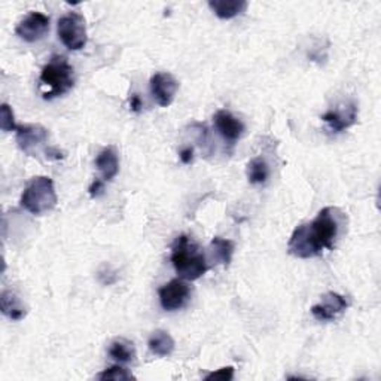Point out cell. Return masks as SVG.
<instances>
[{
    "mask_svg": "<svg viewBox=\"0 0 381 381\" xmlns=\"http://www.w3.org/2000/svg\"><path fill=\"white\" fill-rule=\"evenodd\" d=\"M338 231V208L325 207L310 224H302L293 229L288 243V252L301 260L321 256L323 250L334 249Z\"/></svg>",
    "mask_w": 381,
    "mask_h": 381,
    "instance_id": "1",
    "label": "cell"
},
{
    "mask_svg": "<svg viewBox=\"0 0 381 381\" xmlns=\"http://www.w3.org/2000/svg\"><path fill=\"white\" fill-rule=\"evenodd\" d=\"M171 264H173L178 276L188 281L199 280L208 272L206 255L200 252L199 246L188 236H180L176 239L173 248H171Z\"/></svg>",
    "mask_w": 381,
    "mask_h": 381,
    "instance_id": "2",
    "label": "cell"
},
{
    "mask_svg": "<svg viewBox=\"0 0 381 381\" xmlns=\"http://www.w3.org/2000/svg\"><path fill=\"white\" fill-rule=\"evenodd\" d=\"M39 90L45 100L67 94L75 87V70L66 57L55 55L44 66L39 76Z\"/></svg>",
    "mask_w": 381,
    "mask_h": 381,
    "instance_id": "3",
    "label": "cell"
},
{
    "mask_svg": "<svg viewBox=\"0 0 381 381\" xmlns=\"http://www.w3.org/2000/svg\"><path fill=\"white\" fill-rule=\"evenodd\" d=\"M57 201L58 199L53 179L48 176H36L24 188L20 203L32 215L41 216L51 212L57 206Z\"/></svg>",
    "mask_w": 381,
    "mask_h": 381,
    "instance_id": "4",
    "label": "cell"
},
{
    "mask_svg": "<svg viewBox=\"0 0 381 381\" xmlns=\"http://www.w3.org/2000/svg\"><path fill=\"white\" fill-rule=\"evenodd\" d=\"M58 38L70 51H79L87 45V21L78 12H69L58 20Z\"/></svg>",
    "mask_w": 381,
    "mask_h": 381,
    "instance_id": "5",
    "label": "cell"
},
{
    "mask_svg": "<svg viewBox=\"0 0 381 381\" xmlns=\"http://www.w3.org/2000/svg\"><path fill=\"white\" fill-rule=\"evenodd\" d=\"M159 302L166 312H176L183 309L189 301L191 288L183 279H173L158 290Z\"/></svg>",
    "mask_w": 381,
    "mask_h": 381,
    "instance_id": "6",
    "label": "cell"
},
{
    "mask_svg": "<svg viewBox=\"0 0 381 381\" xmlns=\"http://www.w3.org/2000/svg\"><path fill=\"white\" fill-rule=\"evenodd\" d=\"M151 94L158 106L168 107L179 91V81L168 72H159L151 78Z\"/></svg>",
    "mask_w": 381,
    "mask_h": 381,
    "instance_id": "7",
    "label": "cell"
},
{
    "mask_svg": "<svg viewBox=\"0 0 381 381\" xmlns=\"http://www.w3.org/2000/svg\"><path fill=\"white\" fill-rule=\"evenodd\" d=\"M49 32V18L42 12H30L22 18L15 29V33L20 39L29 44L38 42L44 39V36Z\"/></svg>",
    "mask_w": 381,
    "mask_h": 381,
    "instance_id": "8",
    "label": "cell"
},
{
    "mask_svg": "<svg viewBox=\"0 0 381 381\" xmlns=\"http://www.w3.org/2000/svg\"><path fill=\"white\" fill-rule=\"evenodd\" d=\"M349 302L337 292H328L322 297V301L312 307V314L319 322H330L347 310Z\"/></svg>",
    "mask_w": 381,
    "mask_h": 381,
    "instance_id": "9",
    "label": "cell"
},
{
    "mask_svg": "<svg viewBox=\"0 0 381 381\" xmlns=\"http://www.w3.org/2000/svg\"><path fill=\"white\" fill-rule=\"evenodd\" d=\"M325 124L334 133H341L350 128L358 119V106L354 103L340 105L335 109L328 110L321 118Z\"/></svg>",
    "mask_w": 381,
    "mask_h": 381,
    "instance_id": "10",
    "label": "cell"
},
{
    "mask_svg": "<svg viewBox=\"0 0 381 381\" xmlns=\"http://www.w3.org/2000/svg\"><path fill=\"white\" fill-rule=\"evenodd\" d=\"M15 133L20 149L27 155H33L48 140V130L42 126H18Z\"/></svg>",
    "mask_w": 381,
    "mask_h": 381,
    "instance_id": "11",
    "label": "cell"
},
{
    "mask_svg": "<svg viewBox=\"0 0 381 381\" xmlns=\"http://www.w3.org/2000/svg\"><path fill=\"white\" fill-rule=\"evenodd\" d=\"M215 127L218 133L222 136L227 142H237L244 133V124L243 122L232 115L225 109H220L213 116Z\"/></svg>",
    "mask_w": 381,
    "mask_h": 381,
    "instance_id": "12",
    "label": "cell"
},
{
    "mask_svg": "<svg viewBox=\"0 0 381 381\" xmlns=\"http://www.w3.org/2000/svg\"><path fill=\"white\" fill-rule=\"evenodd\" d=\"M95 167L100 171L103 180L110 182L116 178L119 173V158L115 151V147L107 146L97 155L95 158Z\"/></svg>",
    "mask_w": 381,
    "mask_h": 381,
    "instance_id": "13",
    "label": "cell"
},
{
    "mask_svg": "<svg viewBox=\"0 0 381 381\" xmlns=\"http://www.w3.org/2000/svg\"><path fill=\"white\" fill-rule=\"evenodd\" d=\"M0 310L8 319L15 322L22 321L27 316V307L22 304L18 295L12 290H4L2 295H0Z\"/></svg>",
    "mask_w": 381,
    "mask_h": 381,
    "instance_id": "14",
    "label": "cell"
},
{
    "mask_svg": "<svg viewBox=\"0 0 381 381\" xmlns=\"http://www.w3.org/2000/svg\"><path fill=\"white\" fill-rule=\"evenodd\" d=\"M215 15L220 20H232L248 9V2L246 0H210L208 2Z\"/></svg>",
    "mask_w": 381,
    "mask_h": 381,
    "instance_id": "15",
    "label": "cell"
},
{
    "mask_svg": "<svg viewBox=\"0 0 381 381\" xmlns=\"http://www.w3.org/2000/svg\"><path fill=\"white\" fill-rule=\"evenodd\" d=\"M109 356L119 363H130L136 359V347L127 338H115L109 346Z\"/></svg>",
    "mask_w": 381,
    "mask_h": 381,
    "instance_id": "16",
    "label": "cell"
},
{
    "mask_svg": "<svg viewBox=\"0 0 381 381\" xmlns=\"http://www.w3.org/2000/svg\"><path fill=\"white\" fill-rule=\"evenodd\" d=\"M147 346H149V350L155 356H159V358H166V356L173 353L175 340L167 333V330L158 329L151 335L149 341H147Z\"/></svg>",
    "mask_w": 381,
    "mask_h": 381,
    "instance_id": "17",
    "label": "cell"
},
{
    "mask_svg": "<svg viewBox=\"0 0 381 381\" xmlns=\"http://www.w3.org/2000/svg\"><path fill=\"white\" fill-rule=\"evenodd\" d=\"M234 249H236L234 243L222 237H215L210 243V252L213 255V260H216L225 267L229 265V262L232 261Z\"/></svg>",
    "mask_w": 381,
    "mask_h": 381,
    "instance_id": "18",
    "label": "cell"
},
{
    "mask_svg": "<svg viewBox=\"0 0 381 381\" xmlns=\"http://www.w3.org/2000/svg\"><path fill=\"white\" fill-rule=\"evenodd\" d=\"M268 176H269V168L264 158L261 156L253 158L248 164V179L252 185H261V183H265Z\"/></svg>",
    "mask_w": 381,
    "mask_h": 381,
    "instance_id": "19",
    "label": "cell"
},
{
    "mask_svg": "<svg viewBox=\"0 0 381 381\" xmlns=\"http://www.w3.org/2000/svg\"><path fill=\"white\" fill-rule=\"evenodd\" d=\"M97 380L102 381H107V380H114V381H126V380H136L127 368H122L119 365L110 366L107 370H105L103 373H100L97 375Z\"/></svg>",
    "mask_w": 381,
    "mask_h": 381,
    "instance_id": "20",
    "label": "cell"
},
{
    "mask_svg": "<svg viewBox=\"0 0 381 381\" xmlns=\"http://www.w3.org/2000/svg\"><path fill=\"white\" fill-rule=\"evenodd\" d=\"M0 127L5 133L9 131H17L18 126L15 124V116H14V110L8 105L4 103L2 107H0Z\"/></svg>",
    "mask_w": 381,
    "mask_h": 381,
    "instance_id": "21",
    "label": "cell"
},
{
    "mask_svg": "<svg viewBox=\"0 0 381 381\" xmlns=\"http://www.w3.org/2000/svg\"><path fill=\"white\" fill-rule=\"evenodd\" d=\"M232 378H234V368L232 366H225V368H220V370L218 371H213V373H208L204 380L210 381V380H220V381H231Z\"/></svg>",
    "mask_w": 381,
    "mask_h": 381,
    "instance_id": "22",
    "label": "cell"
},
{
    "mask_svg": "<svg viewBox=\"0 0 381 381\" xmlns=\"http://www.w3.org/2000/svg\"><path fill=\"white\" fill-rule=\"evenodd\" d=\"M103 191H105V182L100 179H95L88 189L91 199H97V196H100L103 194Z\"/></svg>",
    "mask_w": 381,
    "mask_h": 381,
    "instance_id": "23",
    "label": "cell"
},
{
    "mask_svg": "<svg viewBox=\"0 0 381 381\" xmlns=\"http://www.w3.org/2000/svg\"><path fill=\"white\" fill-rule=\"evenodd\" d=\"M179 158H180V161L183 164H191L192 159H194V149H192V147H183V149L180 151V154H179Z\"/></svg>",
    "mask_w": 381,
    "mask_h": 381,
    "instance_id": "24",
    "label": "cell"
},
{
    "mask_svg": "<svg viewBox=\"0 0 381 381\" xmlns=\"http://www.w3.org/2000/svg\"><path fill=\"white\" fill-rule=\"evenodd\" d=\"M142 106H143V103L140 100V97L138 94H133L130 98V109L133 110V112H140Z\"/></svg>",
    "mask_w": 381,
    "mask_h": 381,
    "instance_id": "25",
    "label": "cell"
},
{
    "mask_svg": "<svg viewBox=\"0 0 381 381\" xmlns=\"http://www.w3.org/2000/svg\"><path fill=\"white\" fill-rule=\"evenodd\" d=\"M46 156H48V158H54V159L63 158V155H60V152L55 151V149H46Z\"/></svg>",
    "mask_w": 381,
    "mask_h": 381,
    "instance_id": "26",
    "label": "cell"
}]
</instances>
